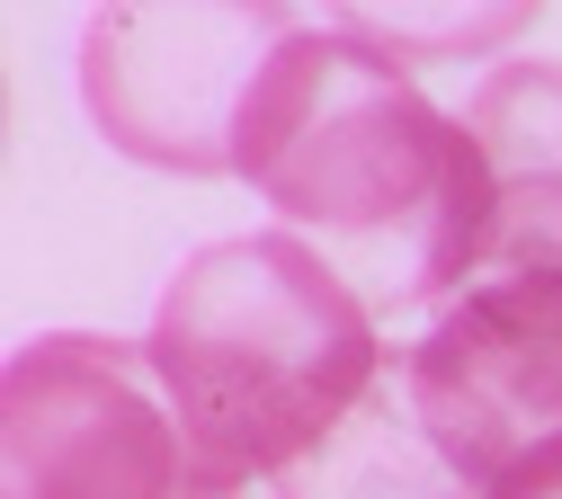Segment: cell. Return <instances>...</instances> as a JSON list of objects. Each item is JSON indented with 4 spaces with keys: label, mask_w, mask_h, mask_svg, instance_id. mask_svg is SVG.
<instances>
[{
    "label": "cell",
    "mask_w": 562,
    "mask_h": 499,
    "mask_svg": "<svg viewBox=\"0 0 562 499\" xmlns=\"http://www.w3.org/2000/svg\"><path fill=\"white\" fill-rule=\"evenodd\" d=\"M0 152H10V81H0Z\"/></svg>",
    "instance_id": "9"
},
{
    "label": "cell",
    "mask_w": 562,
    "mask_h": 499,
    "mask_svg": "<svg viewBox=\"0 0 562 499\" xmlns=\"http://www.w3.org/2000/svg\"><path fill=\"white\" fill-rule=\"evenodd\" d=\"M233 179H250L277 205V233L304 241L375 321L456 304L482 268L491 188L473 134L339 27L295 19L277 36L233 125Z\"/></svg>",
    "instance_id": "1"
},
{
    "label": "cell",
    "mask_w": 562,
    "mask_h": 499,
    "mask_svg": "<svg viewBox=\"0 0 562 499\" xmlns=\"http://www.w3.org/2000/svg\"><path fill=\"white\" fill-rule=\"evenodd\" d=\"M473 499H562V438H544V446H527L518 464H501Z\"/></svg>",
    "instance_id": "8"
},
{
    "label": "cell",
    "mask_w": 562,
    "mask_h": 499,
    "mask_svg": "<svg viewBox=\"0 0 562 499\" xmlns=\"http://www.w3.org/2000/svg\"><path fill=\"white\" fill-rule=\"evenodd\" d=\"M375 313L286 233H233L179 259L144 339L196 464L224 490L277 481L384 375Z\"/></svg>",
    "instance_id": "2"
},
{
    "label": "cell",
    "mask_w": 562,
    "mask_h": 499,
    "mask_svg": "<svg viewBox=\"0 0 562 499\" xmlns=\"http://www.w3.org/2000/svg\"><path fill=\"white\" fill-rule=\"evenodd\" d=\"M286 27L295 10H268V0L250 10H99L81 36L90 125L125 161L215 179L233 170V125Z\"/></svg>",
    "instance_id": "4"
},
{
    "label": "cell",
    "mask_w": 562,
    "mask_h": 499,
    "mask_svg": "<svg viewBox=\"0 0 562 499\" xmlns=\"http://www.w3.org/2000/svg\"><path fill=\"white\" fill-rule=\"evenodd\" d=\"M402 393L473 490L562 438V268L473 276L402 356Z\"/></svg>",
    "instance_id": "5"
},
{
    "label": "cell",
    "mask_w": 562,
    "mask_h": 499,
    "mask_svg": "<svg viewBox=\"0 0 562 499\" xmlns=\"http://www.w3.org/2000/svg\"><path fill=\"white\" fill-rule=\"evenodd\" d=\"M277 499H473V481L419 428L402 393V356H384V375L348 401V419L277 473Z\"/></svg>",
    "instance_id": "7"
},
{
    "label": "cell",
    "mask_w": 562,
    "mask_h": 499,
    "mask_svg": "<svg viewBox=\"0 0 562 499\" xmlns=\"http://www.w3.org/2000/svg\"><path fill=\"white\" fill-rule=\"evenodd\" d=\"M0 499H241L196 464L144 348L36 330L0 356Z\"/></svg>",
    "instance_id": "3"
},
{
    "label": "cell",
    "mask_w": 562,
    "mask_h": 499,
    "mask_svg": "<svg viewBox=\"0 0 562 499\" xmlns=\"http://www.w3.org/2000/svg\"><path fill=\"white\" fill-rule=\"evenodd\" d=\"M491 188L482 268H562V63H501L456 116Z\"/></svg>",
    "instance_id": "6"
}]
</instances>
